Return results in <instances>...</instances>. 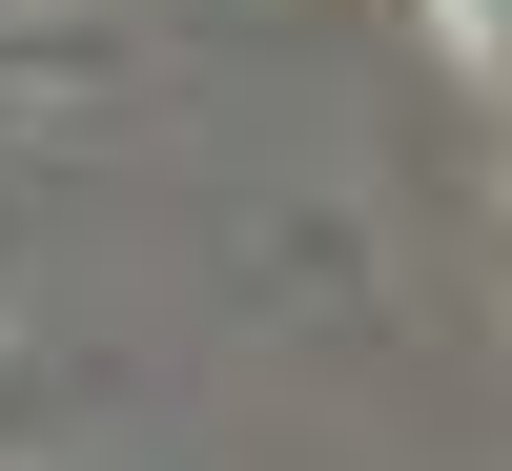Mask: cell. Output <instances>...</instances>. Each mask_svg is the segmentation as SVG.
I'll return each instance as SVG.
<instances>
[{
    "label": "cell",
    "mask_w": 512,
    "mask_h": 471,
    "mask_svg": "<svg viewBox=\"0 0 512 471\" xmlns=\"http://www.w3.org/2000/svg\"><path fill=\"white\" fill-rule=\"evenodd\" d=\"M451 41H512V0H451Z\"/></svg>",
    "instance_id": "obj_1"
}]
</instances>
